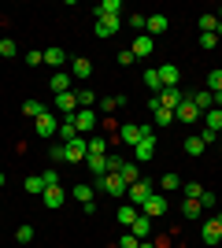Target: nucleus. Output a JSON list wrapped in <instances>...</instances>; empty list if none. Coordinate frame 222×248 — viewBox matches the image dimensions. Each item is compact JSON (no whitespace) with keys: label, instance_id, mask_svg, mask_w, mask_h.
<instances>
[{"label":"nucleus","instance_id":"obj_21","mask_svg":"<svg viewBox=\"0 0 222 248\" xmlns=\"http://www.w3.org/2000/svg\"><path fill=\"white\" fill-rule=\"evenodd\" d=\"M56 108H59L63 115H74L78 111V93H59L56 96Z\"/></svg>","mask_w":222,"mask_h":248},{"label":"nucleus","instance_id":"obj_4","mask_svg":"<svg viewBox=\"0 0 222 248\" xmlns=\"http://www.w3.org/2000/svg\"><path fill=\"white\" fill-rule=\"evenodd\" d=\"M93 189H104L107 197H126L130 186H126L118 174H104V178H96V182H93Z\"/></svg>","mask_w":222,"mask_h":248},{"label":"nucleus","instance_id":"obj_13","mask_svg":"<svg viewBox=\"0 0 222 248\" xmlns=\"http://www.w3.org/2000/svg\"><path fill=\"white\" fill-rule=\"evenodd\" d=\"M167 26H170L167 15H148V19H145V33H148V37H159V33H167Z\"/></svg>","mask_w":222,"mask_h":248},{"label":"nucleus","instance_id":"obj_28","mask_svg":"<svg viewBox=\"0 0 222 248\" xmlns=\"http://www.w3.org/2000/svg\"><path fill=\"white\" fill-rule=\"evenodd\" d=\"M93 193H96V189H93V186H85V182H78V186L71 189V197L78 200V204H89V200H93Z\"/></svg>","mask_w":222,"mask_h":248},{"label":"nucleus","instance_id":"obj_18","mask_svg":"<svg viewBox=\"0 0 222 248\" xmlns=\"http://www.w3.org/2000/svg\"><path fill=\"white\" fill-rule=\"evenodd\" d=\"M133 155H137L141 163H148V159H152V155H156V134H148L145 141H141V145L133 148Z\"/></svg>","mask_w":222,"mask_h":248},{"label":"nucleus","instance_id":"obj_2","mask_svg":"<svg viewBox=\"0 0 222 248\" xmlns=\"http://www.w3.org/2000/svg\"><path fill=\"white\" fill-rule=\"evenodd\" d=\"M152 193H156V186H152L148 178H137V182H133V186L126 189V204H133V207L141 211V204H145V200L152 197Z\"/></svg>","mask_w":222,"mask_h":248},{"label":"nucleus","instance_id":"obj_17","mask_svg":"<svg viewBox=\"0 0 222 248\" xmlns=\"http://www.w3.org/2000/svg\"><path fill=\"white\" fill-rule=\"evenodd\" d=\"M93 74V63L85 60V56H78V60H71V78H78V82H85Z\"/></svg>","mask_w":222,"mask_h":248},{"label":"nucleus","instance_id":"obj_52","mask_svg":"<svg viewBox=\"0 0 222 248\" xmlns=\"http://www.w3.org/2000/svg\"><path fill=\"white\" fill-rule=\"evenodd\" d=\"M215 218H219V226H222V211H219V215H215Z\"/></svg>","mask_w":222,"mask_h":248},{"label":"nucleus","instance_id":"obj_44","mask_svg":"<svg viewBox=\"0 0 222 248\" xmlns=\"http://www.w3.org/2000/svg\"><path fill=\"white\" fill-rule=\"evenodd\" d=\"M26 63H30V67H37V63H44V52L30 48V52H26Z\"/></svg>","mask_w":222,"mask_h":248},{"label":"nucleus","instance_id":"obj_36","mask_svg":"<svg viewBox=\"0 0 222 248\" xmlns=\"http://www.w3.org/2000/svg\"><path fill=\"white\" fill-rule=\"evenodd\" d=\"M159 189L174 193V189H181V178H178V174H163V178H159Z\"/></svg>","mask_w":222,"mask_h":248},{"label":"nucleus","instance_id":"obj_14","mask_svg":"<svg viewBox=\"0 0 222 248\" xmlns=\"http://www.w3.org/2000/svg\"><path fill=\"white\" fill-rule=\"evenodd\" d=\"M41 200H44V207H48V211H56V207L67 204V193H63L59 186H52V189H44V193H41Z\"/></svg>","mask_w":222,"mask_h":248},{"label":"nucleus","instance_id":"obj_43","mask_svg":"<svg viewBox=\"0 0 222 248\" xmlns=\"http://www.w3.org/2000/svg\"><path fill=\"white\" fill-rule=\"evenodd\" d=\"M41 178H44V189L59 186V174H56V167H48V170H41Z\"/></svg>","mask_w":222,"mask_h":248},{"label":"nucleus","instance_id":"obj_49","mask_svg":"<svg viewBox=\"0 0 222 248\" xmlns=\"http://www.w3.org/2000/svg\"><path fill=\"white\" fill-rule=\"evenodd\" d=\"M200 141H204V145H215V141H219V134H215V130H200Z\"/></svg>","mask_w":222,"mask_h":248},{"label":"nucleus","instance_id":"obj_15","mask_svg":"<svg viewBox=\"0 0 222 248\" xmlns=\"http://www.w3.org/2000/svg\"><path fill=\"white\" fill-rule=\"evenodd\" d=\"M185 96H189V100L196 104V111H200V115L215 108V93H207V89H196V93H185Z\"/></svg>","mask_w":222,"mask_h":248},{"label":"nucleus","instance_id":"obj_38","mask_svg":"<svg viewBox=\"0 0 222 248\" xmlns=\"http://www.w3.org/2000/svg\"><path fill=\"white\" fill-rule=\"evenodd\" d=\"M207 93H215V96L222 93V71H211V74H207Z\"/></svg>","mask_w":222,"mask_h":248},{"label":"nucleus","instance_id":"obj_33","mask_svg":"<svg viewBox=\"0 0 222 248\" xmlns=\"http://www.w3.org/2000/svg\"><path fill=\"white\" fill-rule=\"evenodd\" d=\"M22 111L30 115V119H41V115H44V104L41 100H26V104H22Z\"/></svg>","mask_w":222,"mask_h":248},{"label":"nucleus","instance_id":"obj_3","mask_svg":"<svg viewBox=\"0 0 222 248\" xmlns=\"http://www.w3.org/2000/svg\"><path fill=\"white\" fill-rule=\"evenodd\" d=\"M148 134H156V130H152V126H137V123H126V126H118V137H122L126 145H133V148H137V145L145 141Z\"/></svg>","mask_w":222,"mask_h":248},{"label":"nucleus","instance_id":"obj_27","mask_svg":"<svg viewBox=\"0 0 222 248\" xmlns=\"http://www.w3.org/2000/svg\"><path fill=\"white\" fill-rule=\"evenodd\" d=\"M52 93L56 96H59V93H71V74H63V71L52 74Z\"/></svg>","mask_w":222,"mask_h":248},{"label":"nucleus","instance_id":"obj_46","mask_svg":"<svg viewBox=\"0 0 222 248\" xmlns=\"http://www.w3.org/2000/svg\"><path fill=\"white\" fill-rule=\"evenodd\" d=\"M145 19H148V15H141V11H137V15H130V26H133V30H145Z\"/></svg>","mask_w":222,"mask_h":248},{"label":"nucleus","instance_id":"obj_1","mask_svg":"<svg viewBox=\"0 0 222 248\" xmlns=\"http://www.w3.org/2000/svg\"><path fill=\"white\" fill-rule=\"evenodd\" d=\"M181 100H185V89L178 85V89H159V93L152 96L148 104H152V111H156V108H167V111H174Z\"/></svg>","mask_w":222,"mask_h":248},{"label":"nucleus","instance_id":"obj_55","mask_svg":"<svg viewBox=\"0 0 222 248\" xmlns=\"http://www.w3.org/2000/svg\"><path fill=\"white\" fill-rule=\"evenodd\" d=\"M219 248H222V241H219Z\"/></svg>","mask_w":222,"mask_h":248},{"label":"nucleus","instance_id":"obj_39","mask_svg":"<svg viewBox=\"0 0 222 248\" xmlns=\"http://www.w3.org/2000/svg\"><path fill=\"white\" fill-rule=\"evenodd\" d=\"M181 211H185V218H200V200H185V204H181Z\"/></svg>","mask_w":222,"mask_h":248},{"label":"nucleus","instance_id":"obj_40","mask_svg":"<svg viewBox=\"0 0 222 248\" xmlns=\"http://www.w3.org/2000/svg\"><path fill=\"white\" fill-rule=\"evenodd\" d=\"M15 241H19V245H30V241H33V226H26V222H22V226L15 230Z\"/></svg>","mask_w":222,"mask_h":248},{"label":"nucleus","instance_id":"obj_12","mask_svg":"<svg viewBox=\"0 0 222 248\" xmlns=\"http://www.w3.org/2000/svg\"><path fill=\"white\" fill-rule=\"evenodd\" d=\"M196 119H200V111H196V104L185 96V100L174 108V123H196Z\"/></svg>","mask_w":222,"mask_h":248},{"label":"nucleus","instance_id":"obj_25","mask_svg":"<svg viewBox=\"0 0 222 248\" xmlns=\"http://www.w3.org/2000/svg\"><path fill=\"white\" fill-rule=\"evenodd\" d=\"M44 63H48V67L56 71V67H63V63H67V52L52 45V48H44Z\"/></svg>","mask_w":222,"mask_h":248},{"label":"nucleus","instance_id":"obj_31","mask_svg":"<svg viewBox=\"0 0 222 248\" xmlns=\"http://www.w3.org/2000/svg\"><path fill=\"white\" fill-rule=\"evenodd\" d=\"M170 123H174V111H167V108H156V130H167Z\"/></svg>","mask_w":222,"mask_h":248},{"label":"nucleus","instance_id":"obj_45","mask_svg":"<svg viewBox=\"0 0 222 248\" xmlns=\"http://www.w3.org/2000/svg\"><path fill=\"white\" fill-rule=\"evenodd\" d=\"M219 204V197H215V193H207V189H204L200 193V207H215Z\"/></svg>","mask_w":222,"mask_h":248},{"label":"nucleus","instance_id":"obj_29","mask_svg":"<svg viewBox=\"0 0 222 248\" xmlns=\"http://www.w3.org/2000/svg\"><path fill=\"white\" fill-rule=\"evenodd\" d=\"M22 193H37V197H41V193H44V178L41 174H30L26 182H22Z\"/></svg>","mask_w":222,"mask_h":248},{"label":"nucleus","instance_id":"obj_56","mask_svg":"<svg viewBox=\"0 0 222 248\" xmlns=\"http://www.w3.org/2000/svg\"><path fill=\"white\" fill-rule=\"evenodd\" d=\"M219 134H222V130H219Z\"/></svg>","mask_w":222,"mask_h":248},{"label":"nucleus","instance_id":"obj_26","mask_svg":"<svg viewBox=\"0 0 222 248\" xmlns=\"http://www.w3.org/2000/svg\"><path fill=\"white\" fill-rule=\"evenodd\" d=\"M204 130H222V108H211V111H204Z\"/></svg>","mask_w":222,"mask_h":248},{"label":"nucleus","instance_id":"obj_48","mask_svg":"<svg viewBox=\"0 0 222 248\" xmlns=\"http://www.w3.org/2000/svg\"><path fill=\"white\" fill-rule=\"evenodd\" d=\"M48 159H63V163H67V148H63V141H59V145H52V155H48Z\"/></svg>","mask_w":222,"mask_h":248},{"label":"nucleus","instance_id":"obj_50","mask_svg":"<svg viewBox=\"0 0 222 248\" xmlns=\"http://www.w3.org/2000/svg\"><path fill=\"white\" fill-rule=\"evenodd\" d=\"M118 63H122V67H130V63H133V52L122 48V52H118Z\"/></svg>","mask_w":222,"mask_h":248},{"label":"nucleus","instance_id":"obj_22","mask_svg":"<svg viewBox=\"0 0 222 248\" xmlns=\"http://www.w3.org/2000/svg\"><path fill=\"white\" fill-rule=\"evenodd\" d=\"M118 11H122V0H100V4L93 8V15L104 19V15H118Z\"/></svg>","mask_w":222,"mask_h":248},{"label":"nucleus","instance_id":"obj_9","mask_svg":"<svg viewBox=\"0 0 222 248\" xmlns=\"http://www.w3.org/2000/svg\"><path fill=\"white\" fill-rule=\"evenodd\" d=\"M152 48H156V37H148V33H137V41L130 45L133 60H148V56H152Z\"/></svg>","mask_w":222,"mask_h":248},{"label":"nucleus","instance_id":"obj_54","mask_svg":"<svg viewBox=\"0 0 222 248\" xmlns=\"http://www.w3.org/2000/svg\"><path fill=\"white\" fill-rule=\"evenodd\" d=\"M219 22H222V8H219Z\"/></svg>","mask_w":222,"mask_h":248},{"label":"nucleus","instance_id":"obj_6","mask_svg":"<svg viewBox=\"0 0 222 248\" xmlns=\"http://www.w3.org/2000/svg\"><path fill=\"white\" fill-rule=\"evenodd\" d=\"M63 148H67V163H85V155H89V137H71Z\"/></svg>","mask_w":222,"mask_h":248},{"label":"nucleus","instance_id":"obj_51","mask_svg":"<svg viewBox=\"0 0 222 248\" xmlns=\"http://www.w3.org/2000/svg\"><path fill=\"white\" fill-rule=\"evenodd\" d=\"M141 248H156V245H148V241H141Z\"/></svg>","mask_w":222,"mask_h":248},{"label":"nucleus","instance_id":"obj_35","mask_svg":"<svg viewBox=\"0 0 222 248\" xmlns=\"http://www.w3.org/2000/svg\"><path fill=\"white\" fill-rule=\"evenodd\" d=\"M204 148H207V145L200 141V134H196V137H185V152H189V155H200Z\"/></svg>","mask_w":222,"mask_h":248},{"label":"nucleus","instance_id":"obj_20","mask_svg":"<svg viewBox=\"0 0 222 248\" xmlns=\"http://www.w3.org/2000/svg\"><path fill=\"white\" fill-rule=\"evenodd\" d=\"M115 174L122 178L126 186H133V182H137V178H141V170H137V163H130V159H122V163H118V170H115Z\"/></svg>","mask_w":222,"mask_h":248},{"label":"nucleus","instance_id":"obj_41","mask_svg":"<svg viewBox=\"0 0 222 248\" xmlns=\"http://www.w3.org/2000/svg\"><path fill=\"white\" fill-rule=\"evenodd\" d=\"M115 248H141V241H137V237H133V233L126 230V233H122V237L115 241Z\"/></svg>","mask_w":222,"mask_h":248},{"label":"nucleus","instance_id":"obj_19","mask_svg":"<svg viewBox=\"0 0 222 248\" xmlns=\"http://www.w3.org/2000/svg\"><path fill=\"white\" fill-rule=\"evenodd\" d=\"M85 167L93 170V178H104L111 167H107V155H85Z\"/></svg>","mask_w":222,"mask_h":248},{"label":"nucleus","instance_id":"obj_37","mask_svg":"<svg viewBox=\"0 0 222 248\" xmlns=\"http://www.w3.org/2000/svg\"><path fill=\"white\" fill-rule=\"evenodd\" d=\"M89 155H107V141L104 137H89Z\"/></svg>","mask_w":222,"mask_h":248},{"label":"nucleus","instance_id":"obj_8","mask_svg":"<svg viewBox=\"0 0 222 248\" xmlns=\"http://www.w3.org/2000/svg\"><path fill=\"white\" fill-rule=\"evenodd\" d=\"M96 37H115L118 30H122V19H118V15H104V19H96Z\"/></svg>","mask_w":222,"mask_h":248},{"label":"nucleus","instance_id":"obj_42","mask_svg":"<svg viewBox=\"0 0 222 248\" xmlns=\"http://www.w3.org/2000/svg\"><path fill=\"white\" fill-rule=\"evenodd\" d=\"M93 104H96L93 89H78V108H93Z\"/></svg>","mask_w":222,"mask_h":248},{"label":"nucleus","instance_id":"obj_24","mask_svg":"<svg viewBox=\"0 0 222 248\" xmlns=\"http://www.w3.org/2000/svg\"><path fill=\"white\" fill-rule=\"evenodd\" d=\"M130 233L137 241H148V233H152V218H145V215H137V222L130 226Z\"/></svg>","mask_w":222,"mask_h":248},{"label":"nucleus","instance_id":"obj_32","mask_svg":"<svg viewBox=\"0 0 222 248\" xmlns=\"http://www.w3.org/2000/svg\"><path fill=\"white\" fill-rule=\"evenodd\" d=\"M0 56H4V60H11V56H19V45L11 41V37H0Z\"/></svg>","mask_w":222,"mask_h":248},{"label":"nucleus","instance_id":"obj_7","mask_svg":"<svg viewBox=\"0 0 222 248\" xmlns=\"http://www.w3.org/2000/svg\"><path fill=\"white\" fill-rule=\"evenodd\" d=\"M74 130H78V134H89V130H96V111L93 108H78V111H74Z\"/></svg>","mask_w":222,"mask_h":248},{"label":"nucleus","instance_id":"obj_47","mask_svg":"<svg viewBox=\"0 0 222 248\" xmlns=\"http://www.w3.org/2000/svg\"><path fill=\"white\" fill-rule=\"evenodd\" d=\"M215 45H219L215 33H200V48H215Z\"/></svg>","mask_w":222,"mask_h":248},{"label":"nucleus","instance_id":"obj_23","mask_svg":"<svg viewBox=\"0 0 222 248\" xmlns=\"http://www.w3.org/2000/svg\"><path fill=\"white\" fill-rule=\"evenodd\" d=\"M137 215H141V211H137V207H133V204H122V207H118V211H115V218H118V222H122V226H133V222H137Z\"/></svg>","mask_w":222,"mask_h":248},{"label":"nucleus","instance_id":"obj_53","mask_svg":"<svg viewBox=\"0 0 222 248\" xmlns=\"http://www.w3.org/2000/svg\"><path fill=\"white\" fill-rule=\"evenodd\" d=\"M0 186H4V170H0Z\"/></svg>","mask_w":222,"mask_h":248},{"label":"nucleus","instance_id":"obj_10","mask_svg":"<svg viewBox=\"0 0 222 248\" xmlns=\"http://www.w3.org/2000/svg\"><path fill=\"white\" fill-rule=\"evenodd\" d=\"M200 241H204V245H219V241H222V226H219V218H204V226H200Z\"/></svg>","mask_w":222,"mask_h":248},{"label":"nucleus","instance_id":"obj_11","mask_svg":"<svg viewBox=\"0 0 222 248\" xmlns=\"http://www.w3.org/2000/svg\"><path fill=\"white\" fill-rule=\"evenodd\" d=\"M156 71H159V82H163V89H178L181 71L174 67V63H163V67H156Z\"/></svg>","mask_w":222,"mask_h":248},{"label":"nucleus","instance_id":"obj_16","mask_svg":"<svg viewBox=\"0 0 222 248\" xmlns=\"http://www.w3.org/2000/svg\"><path fill=\"white\" fill-rule=\"evenodd\" d=\"M33 123H37V134H41V137L59 134V119H56V115H48V111H44L41 119H33Z\"/></svg>","mask_w":222,"mask_h":248},{"label":"nucleus","instance_id":"obj_5","mask_svg":"<svg viewBox=\"0 0 222 248\" xmlns=\"http://www.w3.org/2000/svg\"><path fill=\"white\" fill-rule=\"evenodd\" d=\"M167 197H163V193H152V197H148L145 200V204H141V215H145V218H163V215H167Z\"/></svg>","mask_w":222,"mask_h":248},{"label":"nucleus","instance_id":"obj_30","mask_svg":"<svg viewBox=\"0 0 222 248\" xmlns=\"http://www.w3.org/2000/svg\"><path fill=\"white\" fill-rule=\"evenodd\" d=\"M141 82H145L152 93H159V89H163V82H159V71H156V67H148V71L141 74Z\"/></svg>","mask_w":222,"mask_h":248},{"label":"nucleus","instance_id":"obj_34","mask_svg":"<svg viewBox=\"0 0 222 248\" xmlns=\"http://www.w3.org/2000/svg\"><path fill=\"white\" fill-rule=\"evenodd\" d=\"M181 189H185V200H200V193H204L200 182H181Z\"/></svg>","mask_w":222,"mask_h":248}]
</instances>
